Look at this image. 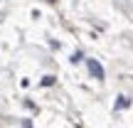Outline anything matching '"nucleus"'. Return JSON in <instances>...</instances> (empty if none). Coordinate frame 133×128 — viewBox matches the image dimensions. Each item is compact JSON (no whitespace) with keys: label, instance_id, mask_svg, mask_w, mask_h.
Here are the masks:
<instances>
[{"label":"nucleus","instance_id":"7ed1b4c3","mask_svg":"<svg viewBox=\"0 0 133 128\" xmlns=\"http://www.w3.org/2000/svg\"><path fill=\"white\" fill-rule=\"evenodd\" d=\"M54 81H57V79H54V76H44V79H42V86H52Z\"/></svg>","mask_w":133,"mask_h":128},{"label":"nucleus","instance_id":"39448f33","mask_svg":"<svg viewBox=\"0 0 133 128\" xmlns=\"http://www.w3.org/2000/svg\"><path fill=\"white\" fill-rule=\"evenodd\" d=\"M22 128H32V123H30V121H25V123H22Z\"/></svg>","mask_w":133,"mask_h":128},{"label":"nucleus","instance_id":"f03ea898","mask_svg":"<svg viewBox=\"0 0 133 128\" xmlns=\"http://www.w3.org/2000/svg\"><path fill=\"white\" fill-rule=\"evenodd\" d=\"M128 106H131V99L128 96H121L118 99V109H128Z\"/></svg>","mask_w":133,"mask_h":128},{"label":"nucleus","instance_id":"f257e3e1","mask_svg":"<svg viewBox=\"0 0 133 128\" xmlns=\"http://www.w3.org/2000/svg\"><path fill=\"white\" fill-rule=\"evenodd\" d=\"M86 64H89V71L96 76V79H104V76H106V71H104V66H101V62H96V59H86Z\"/></svg>","mask_w":133,"mask_h":128},{"label":"nucleus","instance_id":"20e7f679","mask_svg":"<svg viewBox=\"0 0 133 128\" xmlns=\"http://www.w3.org/2000/svg\"><path fill=\"white\" fill-rule=\"evenodd\" d=\"M81 59H84V54H81V52H74V54H71V62H81Z\"/></svg>","mask_w":133,"mask_h":128}]
</instances>
